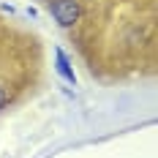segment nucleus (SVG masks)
I'll return each instance as SVG.
<instances>
[{
    "label": "nucleus",
    "mask_w": 158,
    "mask_h": 158,
    "mask_svg": "<svg viewBox=\"0 0 158 158\" xmlns=\"http://www.w3.org/2000/svg\"><path fill=\"white\" fill-rule=\"evenodd\" d=\"M55 68H57V74H60V77H63L68 85H77V74H74V65H71L68 55H65L60 47L55 49Z\"/></svg>",
    "instance_id": "nucleus-2"
},
{
    "label": "nucleus",
    "mask_w": 158,
    "mask_h": 158,
    "mask_svg": "<svg viewBox=\"0 0 158 158\" xmlns=\"http://www.w3.org/2000/svg\"><path fill=\"white\" fill-rule=\"evenodd\" d=\"M47 11L52 14V19L60 25V27H71L79 22V0H47Z\"/></svg>",
    "instance_id": "nucleus-1"
},
{
    "label": "nucleus",
    "mask_w": 158,
    "mask_h": 158,
    "mask_svg": "<svg viewBox=\"0 0 158 158\" xmlns=\"http://www.w3.org/2000/svg\"><path fill=\"white\" fill-rule=\"evenodd\" d=\"M8 98H11V93H8V87H6V85H0V109H3V106L8 104Z\"/></svg>",
    "instance_id": "nucleus-3"
}]
</instances>
